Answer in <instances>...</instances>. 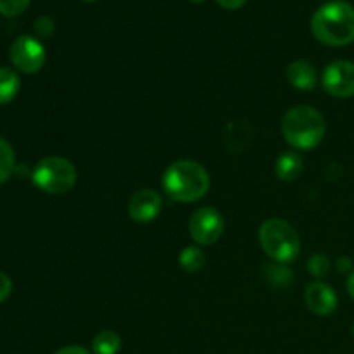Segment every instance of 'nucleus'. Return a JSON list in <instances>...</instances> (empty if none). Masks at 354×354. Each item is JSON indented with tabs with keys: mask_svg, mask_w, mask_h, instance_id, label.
Listing matches in <instances>:
<instances>
[{
	"mask_svg": "<svg viewBox=\"0 0 354 354\" xmlns=\"http://www.w3.org/2000/svg\"><path fill=\"white\" fill-rule=\"evenodd\" d=\"M315 38L328 47H344L354 41V7L344 0L322 6L311 17Z\"/></svg>",
	"mask_w": 354,
	"mask_h": 354,
	"instance_id": "nucleus-1",
	"label": "nucleus"
},
{
	"mask_svg": "<svg viewBox=\"0 0 354 354\" xmlns=\"http://www.w3.org/2000/svg\"><path fill=\"white\" fill-rule=\"evenodd\" d=\"M162 187L176 203H196L209 190V175L199 162L182 159L168 166L162 175Z\"/></svg>",
	"mask_w": 354,
	"mask_h": 354,
	"instance_id": "nucleus-2",
	"label": "nucleus"
},
{
	"mask_svg": "<svg viewBox=\"0 0 354 354\" xmlns=\"http://www.w3.org/2000/svg\"><path fill=\"white\" fill-rule=\"evenodd\" d=\"M327 124L320 111L311 106H297L286 113L282 121L283 138L299 151L315 149L325 137Z\"/></svg>",
	"mask_w": 354,
	"mask_h": 354,
	"instance_id": "nucleus-3",
	"label": "nucleus"
},
{
	"mask_svg": "<svg viewBox=\"0 0 354 354\" xmlns=\"http://www.w3.org/2000/svg\"><path fill=\"white\" fill-rule=\"evenodd\" d=\"M259 244L280 265L292 263L301 251V239L296 228L280 218H270L259 227Z\"/></svg>",
	"mask_w": 354,
	"mask_h": 354,
	"instance_id": "nucleus-4",
	"label": "nucleus"
},
{
	"mask_svg": "<svg viewBox=\"0 0 354 354\" xmlns=\"http://www.w3.org/2000/svg\"><path fill=\"white\" fill-rule=\"evenodd\" d=\"M76 168L71 161L59 156H48L37 162L33 169V182L40 190L54 196L68 194L76 183Z\"/></svg>",
	"mask_w": 354,
	"mask_h": 354,
	"instance_id": "nucleus-5",
	"label": "nucleus"
},
{
	"mask_svg": "<svg viewBox=\"0 0 354 354\" xmlns=\"http://www.w3.org/2000/svg\"><path fill=\"white\" fill-rule=\"evenodd\" d=\"M223 216L214 207H201L189 221L190 237L197 245H213L223 235Z\"/></svg>",
	"mask_w": 354,
	"mask_h": 354,
	"instance_id": "nucleus-6",
	"label": "nucleus"
},
{
	"mask_svg": "<svg viewBox=\"0 0 354 354\" xmlns=\"http://www.w3.org/2000/svg\"><path fill=\"white\" fill-rule=\"evenodd\" d=\"M45 59H47V54H45V47L41 45V41L30 35L17 37L10 45V61H12L14 68L19 69L21 73L33 75V73L40 71L45 64Z\"/></svg>",
	"mask_w": 354,
	"mask_h": 354,
	"instance_id": "nucleus-7",
	"label": "nucleus"
},
{
	"mask_svg": "<svg viewBox=\"0 0 354 354\" xmlns=\"http://www.w3.org/2000/svg\"><path fill=\"white\" fill-rule=\"evenodd\" d=\"M324 88L337 99L354 97V62L335 61L324 71Z\"/></svg>",
	"mask_w": 354,
	"mask_h": 354,
	"instance_id": "nucleus-8",
	"label": "nucleus"
},
{
	"mask_svg": "<svg viewBox=\"0 0 354 354\" xmlns=\"http://www.w3.org/2000/svg\"><path fill=\"white\" fill-rule=\"evenodd\" d=\"M162 207L161 194L152 189H142L131 196L128 213L137 223H151L159 216Z\"/></svg>",
	"mask_w": 354,
	"mask_h": 354,
	"instance_id": "nucleus-9",
	"label": "nucleus"
},
{
	"mask_svg": "<svg viewBox=\"0 0 354 354\" xmlns=\"http://www.w3.org/2000/svg\"><path fill=\"white\" fill-rule=\"evenodd\" d=\"M304 299L311 313L318 317H328L337 308V294L325 282H313L304 290Z\"/></svg>",
	"mask_w": 354,
	"mask_h": 354,
	"instance_id": "nucleus-10",
	"label": "nucleus"
},
{
	"mask_svg": "<svg viewBox=\"0 0 354 354\" xmlns=\"http://www.w3.org/2000/svg\"><path fill=\"white\" fill-rule=\"evenodd\" d=\"M287 80L296 88L311 90L317 85V69L311 62L299 59L287 68Z\"/></svg>",
	"mask_w": 354,
	"mask_h": 354,
	"instance_id": "nucleus-11",
	"label": "nucleus"
},
{
	"mask_svg": "<svg viewBox=\"0 0 354 354\" xmlns=\"http://www.w3.org/2000/svg\"><path fill=\"white\" fill-rule=\"evenodd\" d=\"M303 158L297 152H283L275 162V173L283 182H294L303 173Z\"/></svg>",
	"mask_w": 354,
	"mask_h": 354,
	"instance_id": "nucleus-12",
	"label": "nucleus"
},
{
	"mask_svg": "<svg viewBox=\"0 0 354 354\" xmlns=\"http://www.w3.org/2000/svg\"><path fill=\"white\" fill-rule=\"evenodd\" d=\"M121 346H123V341H121L120 334L114 330L99 332L92 342L93 354H118Z\"/></svg>",
	"mask_w": 354,
	"mask_h": 354,
	"instance_id": "nucleus-13",
	"label": "nucleus"
},
{
	"mask_svg": "<svg viewBox=\"0 0 354 354\" xmlns=\"http://www.w3.org/2000/svg\"><path fill=\"white\" fill-rule=\"evenodd\" d=\"M21 88V80L10 68H0V104H7L17 95Z\"/></svg>",
	"mask_w": 354,
	"mask_h": 354,
	"instance_id": "nucleus-14",
	"label": "nucleus"
},
{
	"mask_svg": "<svg viewBox=\"0 0 354 354\" xmlns=\"http://www.w3.org/2000/svg\"><path fill=\"white\" fill-rule=\"evenodd\" d=\"M251 127L248 123H237V121H232L228 124V130H227V142H228V147L235 152H241L245 145L249 144L251 140Z\"/></svg>",
	"mask_w": 354,
	"mask_h": 354,
	"instance_id": "nucleus-15",
	"label": "nucleus"
},
{
	"mask_svg": "<svg viewBox=\"0 0 354 354\" xmlns=\"http://www.w3.org/2000/svg\"><path fill=\"white\" fill-rule=\"evenodd\" d=\"M204 263H206V254H204V251L199 245H189V248H185L180 252V266H182L185 272H199L204 266Z\"/></svg>",
	"mask_w": 354,
	"mask_h": 354,
	"instance_id": "nucleus-16",
	"label": "nucleus"
},
{
	"mask_svg": "<svg viewBox=\"0 0 354 354\" xmlns=\"http://www.w3.org/2000/svg\"><path fill=\"white\" fill-rule=\"evenodd\" d=\"M14 169V151L9 142L0 137V183L9 180Z\"/></svg>",
	"mask_w": 354,
	"mask_h": 354,
	"instance_id": "nucleus-17",
	"label": "nucleus"
},
{
	"mask_svg": "<svg viewBox=\"0 0 354 354\" xmlns=\"http://www.w3.org/2000/svg\"><path fill=\"white\" fill-rule=\"evenodd\" d=\"M330 268V258H328L327 254H322V252L313 254L310 258V261H308V272H310L315 279H324V277H327Z\"/></svg>",
	"mask_w": 354,
	"mask_h": 354,
	"instance_id": "nucleus-18",
	"label": "nucleus"
},
{
	"mask_svg": "<svg viewBox=\"0 0 354 354\" xmlns=\"http://www.w3.org/2000/svg\"><path fill=\"white\" fill-rule=\"evenodd\" d=\"M31 0H0V14L6 17H16L28 9Z\"/></svg>",
	"mask_w": 354,
	"mask_h": 354,
	"instance_id": "nucleus-19",
	"label": "nucleus"
},
{
	"mask_svg": "<svg viewBox=\"0 0 354 354\" xmlns=\"http://www.w3.org/2000/svg\"><path fill=\"white\" fill-rule=\"evenodd\" d=\"M55 30V23L52 21V17L48 16H41L35 21V31H37L38 37L41 38H47L54 33Z\"/></svg>",
	"mask_w": 354,
	"mask_h": 354,
	"instance_id": "nucleus-20",
	"label": "nucleus"
},
{
	"mask_svg": "<svg viewBox=\"0 0 354 354\" xmlns=\"http://www.w3.org/2000/svg\"><path fill=\"white\" fill-rule=\"evenodd\" d=\"M266 275H273L270 277V279H272V282L277 283V286H282V283H287L292 280V273H290L289 270L282 268V266H270Z\"/></svg>",
	"mask_w": 354,
	"mask_h": 354,
	"instance_id": "nucleus-21",
	"label": "nucleus"
},
{
	"mask_svg": "<svg viewBox=\"0 0 354 354\" xmlns=\"http://www.w3.org/2000/svg\"><path fill=\"white\" fill-rule=\"evenodd\" d=\"M10 292H12V282L6 273L0 272V303H3L10 296Z\"/></svg>",
	"mask_w": 354,
	"mask_h": 354,
	"instance_id": "nucleus-22",
	"label": "nucleus"
},
{
	"mask_svg": "<svg viewBox=\"0 0 354 354\" xmlns=\"http://www.w3.org/2000/svg\"><path fill=\"white\" fill-rule=\"evenodd\" d=\"M245 2H248V0H216V3H220L223 9H230V10L241 9Z\"/></svg>",
	"mask_w": 354,
	"mask_h": 354,
	"instance_id": "nucleus-23",
	"label": "nucleus"
},
{
	"mask_svg": "<svg viewBox=\"0 0 354 354\" xmlns=\"http://www.w3.org/2000/svg\"><path fill=\"white\" fill-rule=\"evenodd\" d=\"M54 354H92V353L86 351V349L82 348V346H66V348H61Z\"/></svg>",
	"mask_w": 354,
	"mask_h": 354,
	"instance_id": "nucleus-24",
	"label": "nucleus"
},
{
	"mask_svg": "<svg viewBox=\"0 0 354 354\" xmlns=\"http://www.w3.org/2000/svg\"><path fill=\"white\" fill-rule=\"evenodd\" d=\"M335 266H337V270L341 273H351L353 270V261L349 258H346V256H342V258L337 259V263H335Z\"/></svg>",
	"mask_w": 354,
	"mask_h": 354,
	"instance_id": "nucleus-25",
	"label": "nucleus"
},
{
	"mask_svg": "<svg viewBox=\"0 0 354 354\" xmlns=\"http://www.w3.org/2000/svg\"><path fill=\"white\" fill-rule=\"evenodd\" d=\"M346 286H348V292H349V296H351L353 299H354V272L349 273V277H348V283H346Z\"/></svg>",
	"mask_w": 354,
	"mask_h": 354,
	"instance_id": "nucleus-26",
	"label": "nucleus"
},
{
	"mask_svg": "<svg viewBox=\"0 0 354 354\" xmlns=\"http://www.w3.org/2000/svg\"><path fill=\"white\" fill-rule=\"evenodd\" d=\"M190 2H194V3H203L204 0H190Z\"/></svg>",
	"mask_w": 354,
	"mask_h": 354,
	"instance_id": "nucleus-27",
	"label": "nucleus"
},
{
	"mask_svg": "<svg viewBox=\"0 0 354 354\" xmlns=\"http://www.w3.org/2000/svg\"><path fill=\"white\" fill-rule=\"evenodd\" d=\"M353 335H354V325H353Z\"/></svg>",
	"mask_w": 354,
	"mask_h": 354,
	"instance_id": "nucleus-28",
	"label": "nucleus"
},
{
	"mask_svg": "<svg viewBox=\"0 0 354 354\" xmlns=\"http://www.w3.org/2000/svg\"><path fill=\"white\" fill-rule=\"evenodd\" d=\"M86 2H93V0H86Z\"/></svg>",
	"mask_w": 354,
	"mask_h": 354,
	"instance_id": "nucleus-29",
	"label": "nucleus"
}]
</instances>
